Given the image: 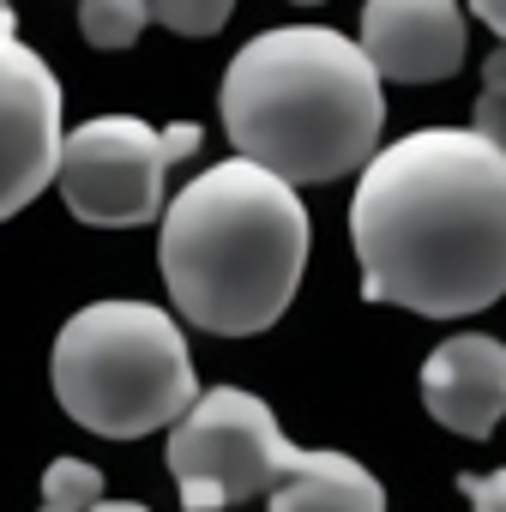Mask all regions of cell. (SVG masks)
Returning a JSON list of instances; mask_svg holds the SVG:
<instances>
[{
    "label": "cell",
    "instance_id": "cell-5",
    "mask_svg": "<svg viewBox=\"0 0 506 512\" xmlns=\"http://www.w3.org/2000/svg\"><path fill=\"white\" fill-rule=\"evenodd\" d=\"M302 458L308 446L284 440L272 404L241 386L199 392V404L169 428V446H163V464L187 512H223L235 500L272 494Z\"/></svg>",
    "mask_w": 506,
    "mask_h": 512
},
{
    "label": "cell",
    "instance_id": "cell-1",
    "mask_svg": "<svg viewBox=\"0 0 506 512\" xmlns=\"http://www.w3.org/2000/svg\"><path fill=\"white\" fill-rule=\"evenodd\" d=\"M362 296L464 320L506 296V145L422 127L374 151L350 199Z\"/></svg>",
    "mask_w": 506,
    "mask_h": 512
},
{
    "label": "cell",
    "instance_id": "cell-14",
    "mask_svg": "<svg viewBox=\"0 0 506 512\" xmlns=\"http://www.w3.org/2000/svg\"><path fill=\"white\" fill-rule=\"evenodd\" d=\"M470 127L482 139H500L506 145V43H494V55L482 61V91H476Z\"/></svg>",
    "mask_w": 506,
    "mask_h": 512
},
{
    "label": "cell",
    "instance_id": "cell-12",
    "mask_svg": "<svg viewBox=\"0 0 506 512\" xmlns=\"http://www.w3.org/2000/svg\"><path fill=\"white\" fill-rule=\"evenodd\" d=\"M97 500H103V476H97V464H85V458H55L49 476H43V500H37V512H91Z\"/></svg>",
    "mask_w": 506,
    "mask_h": 512
},
{
    "label": "cell",
    "instance_id": "cell-10",
    "mask_svg": "<svg viewBox=\"0 0 506 512\" xmlns=\"http://www.w3.org/2000/svg\"><path fill=\"white\" fill-rule=\"evenodd\" d=\"M266 512H386V488L350 452L308 446V458L266 494Z\"/></svg>",
    "mask_w": 506,
    "mask_h": 512
},
{
    "label": "cell",
    "instance_id": "cell-4",
    "mask_svg": "<svg viewBox=\"0 0 506 512\" xmlns=\"http://www.w3.org/2000/svg\"><path fill=\"white\" fill-rule=\"evenodd\" d=\"M55 398L79 428L103 440L175 428L199 404L181 320L151 302L79 308L55 338Z\"/></svg>",
    "mask_w": 506,
    "mask_h": 512
},
{
    "label": "cell",
    "instance_id": "cell-6",
    "mask_svg": "<svg viewBox=\"0 0 506 512\" xmlns=\"http://www.w3.org/2000/svg\"><path fill=\"white\" fill-rule=\"evenodd\" d=\"M199 127L193 121H175V127H151L139 115H97L85 127L67 133L61 145V199L79 223L91 229H139V223H157L169 211L163 187H169V169L181 157L199 151Z\"/></svg>",
    "mask_w": 506,
    "mask_h": 512
},
{
    "label": "cell",
    "instance_id": "cell-2",
    "mask_svg": "<svg viewBox=\"0 0 506 512\" xmlns=\"http://www.w3.org/2000/svg\"><path fill=\"white\" fill-rule=\"evenodd\" d=\"M157 266L175 314L199 332H266L272 320H284L308 272L302 193L247 157L211 163L169 199L157 229Z\"/></svg>",
    "mask_w": 506,
    "mask_h": 512
},
{
    "label": "cell",
    "instance_id": "cell-9",
    "mask_svg": "<svg viewBox=\"0 0 506 512\" xmlns=\"http://www.w3.org/2000/svg\"><path fill=\"white\" fill-rule=\"evenodd\" d=\"M422 404L440 428L488 440L506 416V344L488 332H458L422 362Z\"/></svg>",
    "mask_w": 506,
    "mask_h": 512
},
{
    "label": "cell",
    "instance_id": "cell-16",
    "mask_svg": "<svg viewBox=\"0 0 506 512\" xmlns=\"http://www.w3.org/2000/svg\"><path fill=\"white\" fill-rule=\"evenodd\" d=\"M470 13H476V19H482L500 43H506V0H470Z\"/></svg>",
    "mask_w": 506,
    "mask_h": 512
},
{
    "label": "cell",
    "instance_id": "cell-8",
    "mask_svg": "<svg viewBox=\"0 0 506 512\" xmlns=\"http://www.w3.org/2000/svg\"><path fill=\"white\" fill-rule=\"evenodd\" d=\"M356 43L380 79L434 85L464 67V7L458 0H362Z\"/></svg>",
    "mask_w": 506,
    "mask_h": 512
},
{
    "label": "cell",
    "instance_id": "cell-17",
    "mask_svg": "<svg viewBox=\"0 0 506 512\" xmlns=\"http://www.w3.org/2000/svg\"><path fill=\"white\" fill-rule=\"evenodd\" d=\"M91 512H151V506H139V500H97Z\"/></svg>",
    "mask_w": 506,
    "mask_h": 512
},
{
    "label": "cell",
    "instance_id": "cell-13",
    "mask_svg": "<svg viewBox=\"0 0 506 512\" xmlns=\"http://www.w3.org/2000/svg\"><path fill=\"white\" fill-rule=\"evenodd\" d=\"M235 13V0H151V19L175 37H217Z\"/></svg>",
    "mask_w": 506,
    "mask_h": 512
},
{
    "label": "cell",
    "instance_id": "cell-3",
    "mask_svg": "<svg viewBox=\"0 0 506 512\" xmlns=\"http://www.w3.org/2000/svg\"><path fill=\"white\" fill-rule=\"evenodd\" d=\"M386 79L356 37L326 25L260 31L223 67L217 115L235 157L290 187L338 181L374 163L386 127Z\"/></svg>",
    "mask_w": 506,
    "mask_h": 512
},
{
    "label": "cell",
    "instance_id": "cell-18",
    "mask_svg": "<svg viewBox=\"0 0 506 512\" xmlns=\"http://www.w3.org/2000/svg\"><path fill=\"white\" fill-rule=\"evenodd\" d=\"M7 19H13V7H7V0H0V25H7Z\"/></svg>",
    "mask_w": 506,
    "mask_h": 512
},
{
    "label": "cell",
    "instance_id": "cell-15",
    "mask_svg": "<svg viewBox=\"0 0 506 512\" xmlns=\"http://www.w3.org/2000/svg\"><path fill=\"white\" fill-rule=\"evenodd\" d=\"M458 494L470 500V512H506V470H488V476L464 470L458 476Z\"/></svg>",
    "mask_w": 506,
    "mask_h": 512
},
{
    "label": "cell",
    "instance_id": "cell-11",
    "mask_svg": "<svg viewBox=\"0 0 506 512\" xmlns=\"http://www.w3.org/2000/svg\"><path fill=\"white\" fill-rule=\"evenodd\" d=\"M151 25V0H79V31L91 49H133Z\"/></svg>",
    "mask_w": 506,
    "mask_h": 512
},
{
    "label": "cell",
    "instance_id": "cell-7",
    "mask_svg": "<svg viewBox=\"0 0 506 512\" xmlns=\"http://www.w3.org/2000/svg\"><path fill=\"white\" fill-rule=\"evenodd\" d=\"M61 145V79L37 49L13 37L7 19L0 25V223L61 175Z\"/></svg>",
    "mask_w": 506,
    "mask_h": 512
},
{
    "label": "cell",
    "instance_id": "cell-19",
    "mask_svg": "<svg viewBox=\"0 0 506 512\" xmlns=\"http://www.w3.org/2000/svg\"><path fill=\"white\" fill-rule=\"evenodd\" d=\"M296 7H320V0H296Z\"/></svg>",
    "mask_w": 506,
    "mask_h": 512
}]
</instances>
